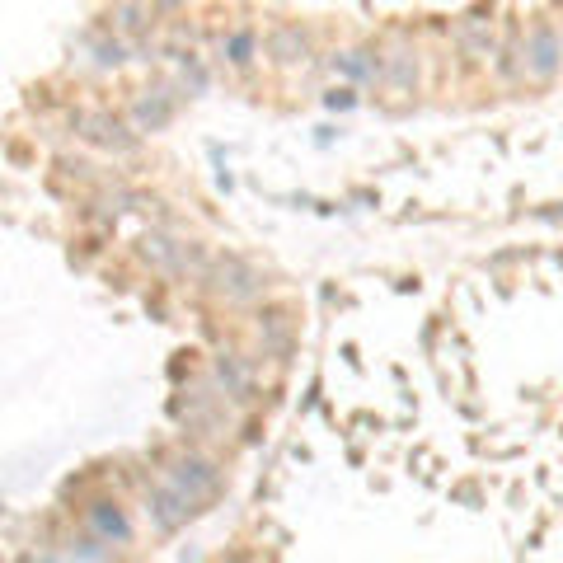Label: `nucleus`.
<instances>
[{
    "label": "nucleus",
    "instance_id": "nucleus-1",
    "mask_svg": "<svg viewBox=\"0 0 563 563\" xmlns=\"http://www.w3.org/2000/svg\"><path fill=\"white\" fill-rule=\"evenodd\" d=\"M207 282H212V291L230 296V301H254V296L263 291V273L249 259H240V254H221V259H212Z\"/></svg>",
    "mask_w": 563,
    "mask_h": 563
},
{
    "label": "nucleus",
    "instance_id": "nucleus-2",
    "mask_svg": "<svg viewBox=\"0 0 563 563\" xmlns=\"http://www.w3.org/2000/svg\"><path fill=\"white\" fill-rule=\"evenodd\" d=\"M146 512H151V521H155V531H179V526H188V517H193V512H198V507H193V498H188V493H179V488L169 484H155L151 488V498H146Z\"/></svg>",
    "mask_w": 563,
    "mask_h": 563
},
{
    "label": "nucleus",
    "instance_id": "nucleus-3",
    "mask_svg": "<svg viewBox=\"0 0 563 563\" xmlns=\"http://www.w3.org/2000/svg\"><path fill=\"white\" fill-rule=\"evenodd\" d=\"M169 484L198 503V498H212L216 488H221V470H216L212 460H202V456H183L179 465L169 470Z\"/></svg>",
    "mask_w": 563,
    "mask_h": 563
},
{
    "label": "nucleus",
    "instance_id": "nucleus-4",
    "mask_svg": "<svg viewBox=\"0 0 563 563\" xmlns=\"http://www.w3.org/2000/svg\"><path fill=\"white\" fill-rule=\"evenodd\" d=\"M559 57H563V38L554 33V24H535L526 33V66H531V76L549 80L559 71Z\"/></svg>",
    "mask_w": 563,
    "mask_h": 563
},
{
    "label": "nucleus",
    "instance_id": "nucleus-5",
    "mask_svg": "<svg viewBox=\"0 0 563 563\" xmlns=\"http://www.w3.org/2000/svg\"><path fill=\"white\" fill-rule=\"evenodd\" d=\"M76 127H80V137L104 146V151H132L137 146V137H127V127L118 118H108V113H80Z\"/></svg>",
    "mask_w": 563,
    "mask_h": 563
},
{
    "label": "nucleus",
    "instance_id": "nucleus-6",
    "mask_svg": "<svg viewBox=\"0 0 563 563\" xmlns=\"http://www.w3.org/2000/svg\"><path fill=\"white\" fill-rule=\"evenodd\" d=\"M132 118H137L141 132H160V127H169V122H174V94L169 90H146L137 99V108H132Z\"/></svg>",
    "mask_w": 563,
    "mask_h": 563
},
{
    "label": "nucleus",
    "instance_id": "nucleus-7",
    "mask_svg": "<svg viewBox=\"0 0 563 563\" xmlns=\"http://www.w3.org/2000/svg\"><path fill=\"white\" fill-rule=\"evenodd\" d=\"M305 52H310V38H305L301 24H277V29L268 33V57L282 61V66L305 61Z\"/></svg>",
    "mask_w": 563,
    "mask_h": 563
},
{
    "label": "nucleus",
    "instance_id": "nucleus-8",
    "mask_svg": "<svg viewBox=\"0 0 563 563\" xmlns=\"http://www.w3.org/2000/svg\"><path fill=\"white\" fill-rule=\"evenodd\" d=\"M90 531L99 535V540H132V521H127V512H122L118 503H108V498H99V503L90 507Z\"/></svg>",
    "mask_w": 563,
    "mask_h": 563
},
{
    "label": "nucleus",
    "instance_id": "nucleus-9",
    "mask_svg": "<svg viewBox=\"0 0 563 563\" xmlns=\"http://www.w3.org/2000/svg\"><path fill=\"white\" fill-rule=\"evenodd\" d=\"M456 43L470 52V57H488L493 52V33H488V19L484 10H474V15H465L456 24Z\"/></svg>",
    "mask_w": 563,
    "mask_h": 563
},
{
    "label": "nucleus",
    "instance_id": "nucleus-10",
    "mask_svg": "<svg viewBox=\"0 0 563 563\" xmlns=\"http://www.w3.org/2000/svg\"><path fill=\"white\" fill-rule=\"evenodd\" d=\"M334 71H343L348 80H376V76H385V66L376 61V52H366V47H357V52H338Z\"/></svg>",
    "mask_w": 563,
    "mask_h": 563
},
{
    "label": "nucleus",
    "instance_id": "nucleus-11",
    "mask_svg": "<svg viewBox=\"0 0 563 563\" xmlns=\"http://www.w3.org/2000/svg\"><path fill=\"white\" fill-rule=\"evenodd\" d=\"M141 259L174 273V268H183V249L169 240V235H155V230H151V235H141Z\"/></svg>",
    "mask_w": 563,
    "mask_h": 563
},
{
    "label": "nucleus",
    "instance_id": "nucleus-12",
    "mask_svg": "<svg viewBox=\"0 0 563 563\" xmlns=\"http://www.w3.org/2000/svg\"><path fill=\"white\" fill-rule=\"evenodd\" d=\"M385 85L399 94H413V85H418V57L413 52H395V57L385 61Z\"/></svg>",
    "mask_w": 563,
    "mask_h": 563
},
{
    "label": "nucleus",
    "instance_id": "nucleus-13",
    "mask_svg": "<svg viewBox=\"0 0 563 563\" xmlns=\"http://www.w3.org/2000/svg\"><path fill=\"white\" fill-rule=\"evenodd\" d=\"M216 376H221V385H226V395H235V399L249 395V371L240 366V357H235V352H226V357L216 362Z\"/></svg>",
    "mask_w": 563,
    "mask_h": 563
},
{
    "label": "nucleus",
    "instance_id": "nucleus-14",
    "mask_svg": "<svg viewBox=\"0 0 563 563\" xmlns=\"http://www.w3.org/2000/svg\"><path fill=\"white\" fill-rule=\"evenodd\" d=\"M254 47H259L254 29H235V33H226V61H230V66H249V61H254Z\"/></svg>",
    "mask_w": 563,
    "mask_h": 563
},
{
    "label": "nucleus",
    "instance_id": "nucleus-15",
    "mask_svg": "<svg viewBox=\"0 0 563 563\" xmlns=\"http://www.w3.org/2000/svg\"><path fill=\"white\" fill-rule=\"evenodd\" d=\"M263 338H268V348H273V352H287L291 348V324H287V315H282V310H273V315L263 320Z\"/></svg>",
    "mask_w": 563,
    "mask_h": 563
},
{
    "label": "nucleus",
    "instance_id": "nucleus-16",
    "mask_svg": "<svg viewBox=\"0 0 563 563\" xmlns=\"http://www.w3.org/2000/svg\"><path fill=\"white\" fill-rule=\"evenodd\" d=\"M151 5H118V10H113V19H118L122 29L127 33H137V29H146V24H151Z\"/></svg>",
    "mask_w": 563,
    "mask_h": 563
},
{
    "label": "nucleus",
    "instance_id": "nucleus-17",
    "mask_svg": "<svg viewBox=\"0 0 563 563\" xmlns=\"http://www.w3.org/2000/svg\"><path fill=\"white\" fill-rule=\"evenodd\" d=\"M183 76L193 80V90H207V71H202L193 57H183Z\"/></svg>",
    "mask_w": 563,
    "mask_h": 563
},
{
    "label": "nucleus",
    "instance_id": "nucleus-18",
    "mask_svg": "<svg viewBox=\"0 0 563 563\" xmlns=\"http://www.w3.org/2000/svg\"><path fill=\"white\" fill-rule=\"evenodd\" d=\"M324 104H329V108H352V104H357V94L343 85V90H329V94H324Z\"/></svg>",
    "mask_w": 563,
    "mask_h": 563
},
{
    "label": "nucleus",
    "instance_id": "nucleus-19",
    "mask_svg": "<svg viewBox=\"0 0 563 563\" xmlns=\"http://www.w3.org/2000/svg\"><path fill=\"white\" fill-rule=\"evenodd\" d=\"M99 61H104V66H118V61H122V47H118V43H99Z\"/></svg>",
    "mask_w": 563,
    "mask_h": 563
}]
</instances>
